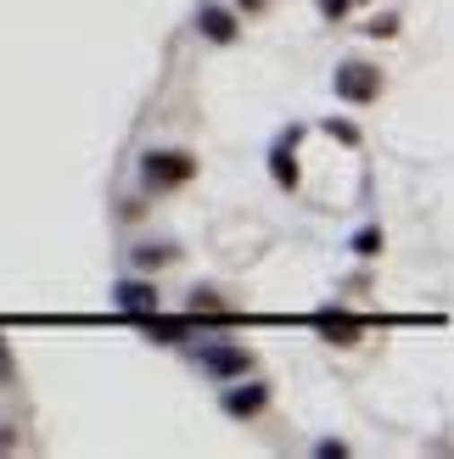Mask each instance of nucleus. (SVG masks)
Instances as JSON below:
<instances>
[{
	"label": "nucleus",
	"mask_w": 454,
	"mask_h": 459,
	"mask_svg": "<svg viewBox=\"0 0 454 459\" xmlns=\"http://www.w3.org/2000/svg\"><path fill=\"white\" fill-rule=\"evenodd\" d=\"M196 364H202L208 376L231 381V376H247V370H253V353H247L241 342H202V348H196Z\"/></svg>",
	"instance_id": "1"
},
{
	"label": "nucleus",
	"mask_w": 454,
	"mask_h": 459,
	"mask_svg": "<svg viewBox=\"0 0 454 459\" xmlns=\"http://www.w3.org/2000/svg\"><path fill=\"white\" fill-rule=\"evenodd\" d=\"M331 84H336V96H343V101H376L381 96V74H376L371 62H343Z\"/></svg>",
	"instance_id": "2"
},
{
	"label": "nucleus",
	"mask_w": 454,
	"mask_h": 459,
	"mask_svg": "<svg viewBox=\"0 0 454 459\" xmlns=\"http://www.w3.org/2000/svg\"><path fill=\"white\" fill-rule=\"evenodd\" d=\"M191 174H196V163H191L186 152H152V157H146V186H157V191L186 186Z\"/></svg>",
	"instance_id": "3"
},
{
	"label": "nucleus",
	"mask_w": 454,
	"mask_h": 459,
	"mask_svg": "<svg viewBox=\"0 0 454 459\" xmlns=\"http://www.w3.org/2000/svg\"><path fill=\"white\" fill-rule=\"evenodd\" d=\"M314 331H320L326 342H336V348H354V342L365 336V325H359L354 314H336V308H326V314H314Z\"/></svg>",
	"instance_id": "4"
},
{
	"label": "nucleus",
	"mask_w": 454,
	"mask_h": 459,
	"mask_svg": "<svg viewBox=\"0 0 454 459\" xmlns=\"http://www.w3.org/2000/svg\"><path fill=\"white\" fill-rule=\"evenodd\" d=\"M141 325L152 342H196V314L186 319H163V314H141Z\"/></svg>",
	"instance_id": "5"
},
{
	"label": "nucleus",
	"mask_w": 454,
	"mask_h": 459,
	"mask_svg": "<svg viewBox=\"0 0 454 459\" xmlns=\"http://www.w3.org/2000/svg\"><path fill=\"white\" fill-rule=\"evenodd\" d=\"M112 303H118L124 314H157V286H146V281H124L118 291H112Z\"/></svg>",
	"instance_id": "6"
},
{
	"label": "nucleus",
	"mask_w": 454,
	"mask_h": 459,
	"mask_svg": "<svg viewBox=\"0 0 454 459\" xmlns=\"http://www.w3.org/2000/svg\"><path fill=\"white\" fill-rule=\"evenodd\" d=\"M264 403H269V386H264V381H247V386H231V393H224V409H231L236 420H247V415H258Z\"/></svg>",
	"instance_id": "7"
},
{
	"label": "nucleus",
	"mask_w": 454,
	"mask_h": 459,
	"mask_svg": "<svg viewBox=\"0 0 454 459\" xmlns=\"http://www.w3.org/2000/svg\"><path fill=\"white\" fill-rule=\"evenodd\" d=\"M196 29L208 34L214 45H231V39H236V17L224 12V6H202V12H196Z\"/></svg>",
	"instance_id": "8"
},
{
	"label": "nucleus",
	"mask_w": 454,
	"mask_h": 459,
	"mask_svg": "<svg viewBox=\"0 0 454 459\" xmlns=\"http://www.w3.org/2000/svg\"><path fill=\"white\" fill-rule=\"evenodd\" d=\"M269 163H275V179H281V186H298V163H292V146H286V141L275 146V157H269Z\"/></svg>",
	"instance_id": "9"
},
{
	"label": "nucleus",
	"mask_w": 454,
	"mask_h": 459,
	"mask_svg": "<svg viewBox=\"0 0 454 459\" xmlns=\"http://www.w3.org/2000/svg\"><path fill=\"white\" fill-rule=\"evenodd\" d=\"M191 314H196V319H202V314H208V319H224L219 291H191Z\"/></svg>",
	"instance_id": "10"
},
{
	"label": "nucleus",
	"mask_w": 454,
	"mask_h": 459,
	"mask_svg": "<svg viewBox=\"0 0 454 459\" xmlns=\"http://www.w3.org/2000/svg\"><path fill=\"white\" fill-rule=\"evenodd\" d=\"M135 258H141V269H157V264H169L174 252H169V247H141V252H135Z\"/></svg>",
	"instance_id": "11"
},
{
	"label": "nucleus",
	"mask_w": 454,
	"mask_h": 459,
	"mask_svg": "<svg viewBox=\"0 0 454 459\" xmlns=\"http://www.w3.org/2000/svg\"><path fill=\"white\" fill-rule=\"evenodd\" d=\"M365 34H376V39H388V34H398V17H376V22H371Z\"/></svg>",
	"instance_id": "12"
},
{
	"label": "nucleus",
	"mask_w": 454,
	"mask_h": 459,
	"mask_svg": "<svg viewBox=\"0 0 454 459\" xmlns=\"http://www.w3.org/2000/svg\"><path fill=\"white\" fill-rule=\"evenodd\" d=\"M359 252H365V258H376V247H381V236H376V230H359V241H354Z\"/></svg>",
	"instance_id": "13"
},
{
	"label": "nucleus",
	"mask_w": 454,
	"mask_h": 459,
	"mask_svg": "<svg viewBox=\"0 0 454 459\" xmlns=\"http://www.w3.org/2000/svg\"><path fill=\"white\" fill-rule=\"evenodd\" d=\"M348 6H354V0H320V12H326V17H343Z\"/></svg>",
	"instance_id": "14"
},
{
	"label": "nucleus",
	"mask_w": 454,
	"mask_h": 459,
	"mask_svg": "<svg viewBox=\"0 0 454 459\" xmlns=\"http://www.w3.org/2000/svg\"><path fill=\"white\" fill-rule=\"evenodd\" d=\"M0 381H12V348L0 342Z\"/></svg>",
	"instance_id": "15"
},
{
	"label": "nucleus",
	"mask_w": 454,
	"mask_h": 459,
	"mask_svg": "<svg viewBox=\"0 0 454 459\" xmlns=\"http://www.w3.org/2000/svg\"><path fill=\"white\" fill-rule=\"evenodd\" d=\"M241 6H247V12H258V6H264V0H241Z\"/></svg>",
	"instance_id": "16"
}]
</instances>
